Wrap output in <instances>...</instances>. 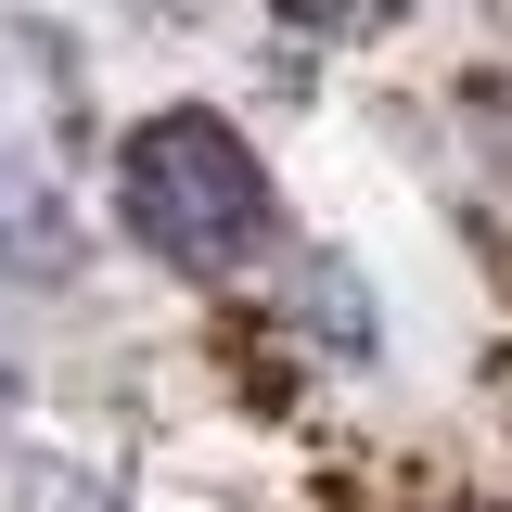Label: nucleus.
<instances>
[{"instance_id":"1","label":"nucleus","mask_w":512,"mask_h":512,"mask_svg":"<svg viewBox=\"0 0 512 512\" xmlns=\"http://www.w3.org/2000/svg\"><path fill=\"white\" fill-rule=\"evenodd\" d=\"M116 218L141 244L192 269V282H244L256 256L282 244V180L256 167V141L205 103H167L116 141Z\"/></svg>"}]
</instances>
